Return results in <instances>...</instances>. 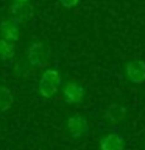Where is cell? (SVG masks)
Returning <instances> with one entry per match:
<instances>
[{"label":"cell","instance_id":"obj_1","mask_svg":"<svg viewBox=\"0 0 145 150\" xmlns=\"http://www.w3.org/2000/svg\"><path fill=\"white\" fill-rule=\"evenodd\" d=\"M51 50L42 41H33L27 47V61L34 69H45L50 63Z\"/></svg>","mask_w":145,"mask_h":150},{"label":"cell","instance_id":"obj_2","mask_svg":"<svg viewBox=\"0 0 145 150\" xmlns=\"http://www.w3.org/2000/svg\"><path fill=\"white\" fill-rule=\"evenodd\" d=\"M61 88V74L58 69H45L39 77L37 91L44 98H51Z\"/></svg>","mask_w":145,"mask_h":150},{"label":"cell","instance_id":"obj_3","mask_svg":"<svg viewBox=\"0 0 145 150\" xmlns=\"http://www.w3.org/2000/svg\"><path fill=\"white\" fill-rule=\"evenodd\" d=\"M65 131L69 133L70 138L80 139V138H83L84 134H87L89 122L84 116H80V114L69 116L67 120H65Z\"/></svg>","mask_w":145,"mask_h":150},{"label":"cell","instance_id":"obj_4","mask_svg":"<svg viewBox=\"0 0 145 150\" xmlns=\"http://www.w3.org/2000/svg\"><path fill=\"white\" fill-rule=\"evenodd\" d=\"M9 17L14 19L17 23L28 22L34 14V8L30 2H13L9 6Z\"/></svg>","mask_w":145,"mask_h":150},{"label":"cell","instance_id":"obj_5","mask_svg":"<svg viewBox=\"0 0 145 150\" xmlns=\"http://www.w3.org/2000/svg\"><path fill=\"white\" fill-rule=\"evenodd\" d=\"M84 88L78 81H67L63 86V97L64 102L69 105H78L84 100Z\"/></svg>","mask_w":145,"mask_h":150},{"label":"cell","instance_id":"obj_6","mask_svg":"<svg viewBox=\"0 0 145 150\" xmlns=\"http://www.w3.org/2000/svg\"><path fill=\"white\" fill-rule=\"evenodd\" d=\"M0 38L6 39L9 42H16L20 38V28H19V23L11 17H5L2 22H0Z\"/></svg>","mask_w":145,"mask_h":150},{"label":"cell","instance_id":"obj_7","mask_svg":"<svg viewBox=\"0 0 145 150\" xmlns=\"http://www.w3.org/2000/svg\"><path fill=\"white\" fill-rule=\"evenodd\" d=\"M126 78L134 84H142L145 81V63L139 59L130 61L125 67Z\"/></svg>","mask_w":145,"mask_h":150},{"label":"cell","instance_id":"obj_8","mask_svg":"<svg viewBox=\"0 0 145 150\" xmlns=\"http://www.w3.org/2000/svg\"><path fill=\"white\" fill-rule=\"evenodd\" d=\"M100 150H125V139L119 133H108L100 139Z\"/></svg>","mask_w":145,"mask_h":150},{"label":"cell","instance_id":"obj_9","mask_svg":"<svg viewBox=\"0 0 145 150\" xmlns=\"http://www.w3.org/2000/svg\"><path fill=\"white\" fill-rule=\"evenodd\" d=\"M126 116H128V110L123 106V105H119V103H112L106 108L105 111V119L108 122H111V124H120V122H123L126 119Z\"/></svg>","mask_w":145,"mask_h":150},{"label":"cell","instance_id":"obj_10","mask_svg":"<svg viewBox=\"0 0 145 150\" xmlns=\"http://www.w3.org/2000/svg\"><path fill=\"white\" fill-rule=\"evenodd\" d=\"M34 67L28 63L27 58H22V59H17L16 63L13 64V75L16 78H20V80H25V78H30Z\"/></svg>","mask_w":145,"mask_h":150},{"label":"cell","instance_id":"obj_11","mask_svg":"<svg viewBox=\"0 0 145 150\" xmlns=\"http://www.w3.org/2000/svg\"><path fill=\"white\" fill-rule=\"evenodd\" d=\"M14 105V96L8 86L0 84V112L8 111Z\"/></svg>","mask_w":145,"mask_h":150},{"label":"cell","instance_id":"obj_12","mask_svg":"<svg viewBox=\"0 0 145 150\" xmlns=\"http://www.w3.org/2000/svg\"><path fill=\"white\" fill-rule=\"evenodd\" d=\"M16 56V44L0 38V61H9Z\"/></svg>","mask_w":145,"mask_h":150},{"label":"cell","instance_id":"obj_13","mask_svg":"<svg viewBox=\"0 0 145 150\" xmlns=\"http://www.w3.org/2000/svg\"><path fill=\"white\" fill-rule=\"evenodd\" d=\"M81 2V0H59V3L63 5L64 8H67V9H70V8H75L77 5Z\"/></svg>","mask_w":145,"mask_h":150},{"label":"cell","instance_id":"obj_14","mask_svg":"<svg viewBox=\"0 0 145 150\" xmlns=\"http://www.w3.org/2000/svg\"><path fill=\"white\" fill-rule=\"evenodd\" d=\"M13 2H30V0H13Z\"/></svg>","mask_w":145,"mask_h":150}]
</instances>
